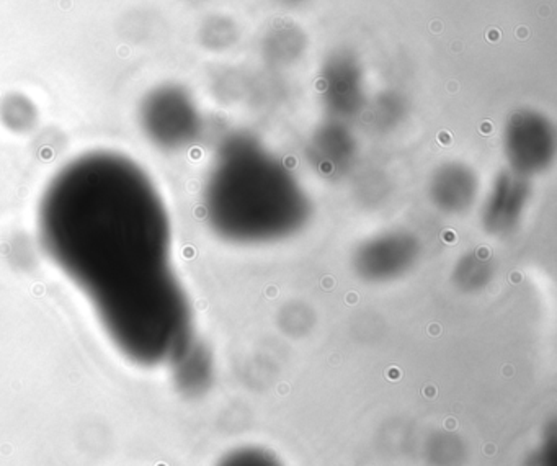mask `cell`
Segmentation results:
<instances>
[{"label": "cell", "mask_w": 557, "mask_h": 466, "mask_svg": "<svg viewBox=\"0 0 557 466\" xmlns=\"http://www.w3.org/2000/svg\"><path fill=\"white\" fill-rule=\"evenodd\" d=\"M38 229L124 359L169 365L192 343L166 205L136 160L106 150L69 160L44 188Z\"/></svg>", "instance_id": "cell-1"}, {"label": "cell", "mask_w": 557, "mask_h": 466, "mask_svg": "<svg viewBox=\"0 0 557 466\" xmlns=\"http://www.w3.org/2000/svg\"><path fill=\"white\" fill-rule=\"evenodd\" d=\"M182 96L172 87L151 90L140 106V122L149 142L172 148L180 140Z\"/></svg>", "instance_id": "cell-2"}, {"label": "cell", "mask_w": 557, "mask_h": 466, "mask_svg": "<svg viewBox=\"0 0 557 466\" xmlns=\"http://www.w3.org/2000/svg\"><path fill=\"white\" fill-rule=\"evenodd\" d=\"M169 365H174L177 383L187 391L198 389L206 377L205 355L196 351L192 343H188Z\"/></svg>", "instance_id": "cell-3"}, {"label": "cell", "mask_w": 557, "mask_h": 466, "mask_svg": "<svg viewBox=\"0 0 557 466\" xmlns=\"http://www.w3.org/2000/svg\"><path fill=\"white\" fill-rule=\"evenodd\" d=\"M0 120L12 132H30L36 124L38 112L30 98L12 94L0 104Z\"/></svg>", "instance_id": "cell-4"}, {"label": "cell", "mask_w": 557, "mask_h": 466, "mask_svg": "<svg viewBox=\"0 0 557 466\" xmlns=\"http://www.w3.org/2000/svg\"><path fill=\"white\" fill-rule=\"evenodd\" d=\"M215 466H285L270 450L257 445H242L229 450Z\"/></svg>", "instance_id": "cell-5"}]
</instances>
